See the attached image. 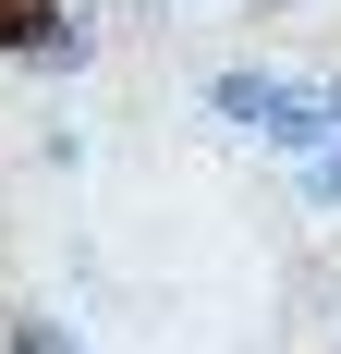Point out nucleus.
Masks as SVG:
<instances>
[{
	"instance_id": "1",
	"label": "nucleus",
	"mask_w": 341,
	"mask_h": 354,
	"mask_svg": "<svg viewBox=\"0 0 341 354\" xmlns=\"http://www.w3.org/2000/svg\"><path fill=\"white\" fill-rule=\"evenodd\" d=\"M49 25H61V0H0V49H37Z\"/></svg>"
}]
</instances>
